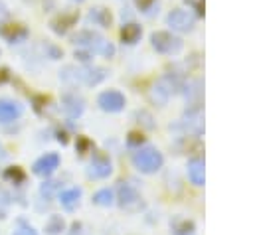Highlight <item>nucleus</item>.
<instances>
[{
	"mask_svg": "<svg viewBox=\"0 0 253 235\" xmlns=\"http://www.w3.org/2000/svg\"><path fill=\"white\" fill-rule=\"evenodd\" d=\"M113 174V164L111 160L105 156V154H95L89 162V168H87V176L93 178V180H105Z\"/></svg>",
	"mask_w": 253,
	"mask_h": 235,
	"instance_id": "obj_9",
	"label": "nucleus"
},
{
	"mask_svg": "<svg viewBox=\"0 0 253 235\" xmlns=\"http://www.w3.org/2000/svg\"><path fill=\"white\" fill-rule=\"evenodd\" d=\"M186 4H190L198 14H204V0H186Z\"/></svg>",
	"mask_w": 253,
	"mask_h": 235,
	"instance_id": "obj_25",
	"label": "nucleus"
},
{
	"mask_svg": "<svg viewBox=\"0 0 253 235\" xmlns=\"http://www.w3.org/2000/svg\"><path fill=\"white\" fill-rule=\"evenodd\" d=\"M77 20H79V14L77 12H61L57 18L51 20V30L55 34H65Z\"/></svg>",
	"mask_w": 253,
	"mask_h": 235,
	"instance_id": "obj_16",
	"label": "nucleus"
},
{
	"mask_svg": "<svg viewBox=\"0 0 253 235\" xmlns=\"http://www.w3.org/2000/svg\"><path fill=\"white\" fill-rule=\"evenodd\" d=\"M140 36H142V30H140L138 24H125L123 30H121V39L125 43H128V45L136 43L140 39Z\"/></svg>",
	"mask_w": 253,
	"mask_h": 235,
	"instance_id": "obj_18",
	"label": "nucleus"
},
{
	"mask_svg": "<svg viewBox=\"0 0 253 235\" xmlns=\"http://www.w3.org/2000/svg\"><path fill=\"white\" fill-rule=\"evenodd\" d=\"M188 178L194 186H204L206 184V164H204L202 158L188 160Z\"/></svg>",
	"mask_w": 253,
	"mask_h": 235,
	"instance_id": "obj_15",
	"label": "nucleus"
},
{
	"mask_svg": "<svg viewBox=\"0 0 253 235\" xmlns=\"http://www.w3.org/2000/svg\"><path fill=\"white\" fill-rule=\"evenodd\" d=\"M164 156L154 146H138L132 152V166L142 174H154L162 168Z\"/></svg>",
	"mask_w": 253,
	"mask_h": 235,
	"instance_id": "obj_3",
	"label": "nucleus"
},
{
	"mask_svg": "<svg viewBox=\"0 0 253 235\" xmlns=\"http://www.w3.org/2000/svg\"><path fill=\"white\" fill-rule=\"evenodd\" d=\"M81 196H83L81 188H67V190L59 192V203L65 211H75L77 205L81 203Z\"/></svg>",
	"mask_w": 253,
	"mask_h": 235,
	"instance_id": "obj_14",
	"label": "nucleus"
},
{
	"mask_svg": "<svg viewBox=\"0 0 253 235\" xmlns=\"http://www.w3.org/2000/svg\"><path fill=\"white\" fill-rule=\"evenodd\" d=\"M87 20H89L91 24H95V26H101V28H109L111 22H113L111 12H109L107 8H101V6L91 8L89 14H87Z\"/></svg>",
	"mask_w": 253,
	"mask_h": 235,
	"instance_id": "obj_17",
	"label": "nucleus"
},
{
	"mask_svg": "<svg viewBox=\"0 0 253 235\" xmlns=\"http://www.w3.org/2000/svg\"><path fill=\"white\" fill-rule=\"evenodd\" d=\"M57 190H59V182H43L42 188H40L42 196H45V197H51Z\"/></svg>",
	"mask_w": 253,
	"mask_h": 235,
	"instance_id": "obj_21",
	"label": "nucleus"
},
{
	"mask_svg": "<svg viewBox=\"0 0 253 235\" xmlns=\"http://www.w3.org/2000/svg\"><path fill=\"white\" fill-rule=\"evenodd\" d=\"M59 162H61V158L57 152H45L32 164V172L40 178H49L59 168Z\"/></svg>",
	"mask_w": 253,
	"mask_h": 235,
	"instance_id": "obj_8",
	"label": "nucleus"
},
{
	"mask_svg": "<svg viewBox=\"0 0 253 235\" xmlns=\"http://www.w3.org/2000/svg\"><path fill=\"white\" fill-rule=\"evenodd\" d=\"M166 22L176 32H192L194 30V16L188 10H180V8L178 10H172L166 16Z\"/></svg>",
	"mask_w": 253,
	"mask_h": 235,
	"instance_id": "obj_10",
	"label": "nucleus"
},
{
	"mask_svg": "<svg viewBox=\"0 0 253 235\" xmlns=\"http://www.w3.org/2000/svg\"><path fill=\"white\" fill-rule=\"evenodd\" d=\"M8 79H10V73H8V69H6V67H2V69H0V85H2V83H6Z\"/></svg>",
	"mask_w": 253,
	"mask_h": 235,
	"instance_id": "obj_26",
	"label": "nucleus"
},
{
	"mask_svg": "<svg viewBox=\"0 0 253 235\" xmlns=\"http://www.w3.org/2000/svg\"><path fill=\"white\" fill-rule=\"evenodd\" d=\"M24 113V107L18 101L12 99H0V124L6 122H14L16 118H20Z\"/></svg>",
	"mask_w": 253,
	"mask_h": 235,
	"instance_id": "obj_12",
	"label": "nucleus"
},
{
	"mask_svg": "<svg viewBox=\"0 0 253 235\" xmlns=\"http://www.w3.org/2000/svg\"><path fill=\"white\" fill-rule=\"evenodd\" d=\"M97 105H99L105 113H119V111L125 109L126 99H125V95H123L121 91H117V89H107V91L99 93Z\"/></svg>",
	"mask_w": 253,
	"mask_h": 235,
	"instance_id": "obj_7",
	"label": "nucleus"
},
{
	"mask_svg": "<svg viewBox=\"0 0 253 235\" xmlns=\"http://www.w3.org/2000/svg\"><path fill=\"white\" fill-rule=\"evenodd\" d=\"M67 235H89V231H87V227L83 223H73L71 225V231Z\"/></svg>",
	"mask_w": 253,
	"mask_h": 235,
	"instance_id": "obj_23",
	"label": "nucleus"
},
{
	"mask_svg": "<svg viewBox=\"0 0 253 235\" xmlns=\"http://www.w3.org/2000/svg\"><path fill=\"white\" fill-rule=\"evenodd\" d=\"M61 109H63V113H65L67 117L75 118V117H79V115L85 111V101H83L79 95H75V93H67V95H63V99H61Z\"/></svg>",
	"mask_w": 253,
	"mask_h": 235,
	"instance_id": "obj_13",
	"label": "nucleus"
},
{
	"mask_svg": "<svg viewBox=\"0 0 253 235\" xmlns=\"http://www.w3.org/2000/svg\"><path fill=\"white\" fill-rule=\"evenodd\" d=\"M107 69L97 67V65H67L59 71V79L63 83H71V85H99L101 81H105L107 77Z\"/></svg>",
	"mask_w": 253,
	"mask_h": 235,
	"instance_id": "obj_1",
	"label": "nucleus"
},
{
	"mask_svg": "<svg viewBox=\"0 0 253 235\" xmlns=\"http://www.w3.org/2000/svg\"><path fill=\"white\" fill-rule=\"evenodd\" d=\"M73 43L81 47L83 51L91 55H103V57H113L115 55V45L107 41L103 36H99L93 30H81L73 36Z\"/></svg>",
	"mask_w": 253,
	"mask_h": 235,
	"instance_id": "obj_2",
	"label": "nucleus"
},
{
	"mask_svg": "<svg viewBox=\"0 0 253 235\" xmlns=\"http://www.w3.org/2000/svg\"><path fill=\"white\" fill-rule=\"evenodd\" d=\"M63 229H65V221H63L61 215H51L47 219V223H45V231L49 235H59Z\"/></svg>",
	"mask_w": 253,
	"mask_h": 235,
	"instance_id": "obj_20",
	"label": "nucleus"
},
{
	"mask_svg": "<svg viewBox=\"0 0 253 235\" xmlns=\"http://www.w3.org/2000/svg\"><path fill=\"white\" fill-rule=\"evenodd\" d=\"M150 43H152V47H154L158 53H162V55H176V53H180L182 47H184L182 39H180L178 36L170 34V32H154V34L150 36Z\"/></svg>",
	"mask_w": 253,
	"mask_h": 235,
	"instance_id": "obj_5",
	"label": "nucleus"
},
{
	"mask_svg": "<svg viewBox=\"0 0 253 235\" xmlns=\"http://www.w3.org/2000/svg\"><path fill=\"white\" fill-rule=\"evenodd\" d=\"M178 87H180V83H178V79L174 77V75H164V77H160L158 81H156V85L152 87V93H150V99L156 103V105H166L168 103V99L178 91Z\"/></svg>",
	"mask_w": 253,
	"mask_h": 235,
	"instance_id": "obj_6",
	"label": "nucleus"
},
{
	"mask_svg": "<svg viewBox=\"0 0 253 235\" xmlns=\"http://www.w3.org/2000/svg\"><path fill=\"white\" fill-rule=\"evenodd\" d=\"M93 203H97V205H101V207H111V205L115 203V194H113V190L103 188V190L95 192V196H93Z\"/></svg>",
	"mask_w": 253,
	"mask_h": 235,
	"instance_id": "obj_19",
	"label": "nucleus"
},
{
	"mask_svg": "<svg viewBox=\"0 0 253 235\" xmlns=\"http://www.w3.org/2000/svg\"><path fill=\"white\" fill-rule=\"evenodd\" d=\"M115 199H117L119 205H121L125 211H128V213H136V211H140V209L144 207V199H142V196L138 194V190L132 188V186L126 184V182H121V184H119V188H117V197H115Z\"/></svg>",
	"mask_w": 253,
	"mask_h": 235,
	"instance_id": "obj_4",
	"label": "nucleus"
},
{
	"mask_svg": "<svg viewBox=\"0 0 253 235\" xmlns=\"http://www.w3.org/2000/svg\"><path fill=\"white\" fill-rule=\"evenodd\" d=\"M6 16H8V8H6V6L0 2V20H4Z\"/></svg>",
	"mask_w": 253,
	"mask_h": 235,
	"instance_id": "obj_27",
	"label": "nucleus"
},
{
	"mask_svg": "<svg viewBox=\"0 0 253 235\" xmlns=\"http://www.w3.org/2000/svg\"><path fill=\"white\" fill-rule=\"evenodd\" d=\"M14 235H38V231H36L32 225H20V227L14 231Z\"/></svg>",
	"mask_w": 253,
	"mask_h": 235,
	"instance_id": "obj_24",
	"label": "nucleus"
},
{
	"mask_svg": "<svg viewBox=\"0 0 253 235\" xmlns=\"http://www.w3.org/2000/svg\"><path fill=\"white\" fill-rule=\"evenodd\" d=\"M158 0H134V4H136V8L140 10V12H148L154 4H156Z\"/></svg>",
	"mask_w": 253,
	"mask_h": 235,
	"instance_id": "obj_22",
	"label": "nucleus"
},
{
	"mask_svg": "<svg viewBox=\"0 0 253 235\" xmlns=\"http://www.w3.org/2000/svg\"><path fill=\"white\" fill-rule=\"evenodd\" d=\"M28 28L24 24L18 22H8V24H0V36L8 41V43H20L22 39L28 38Z\"/></svg>",
	"mask_w": 253,
	"mask_h": 235,
	"instance_id": "obj_11",
	"label": "nucleus"
}]
</instances>
